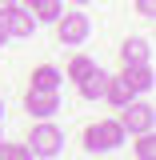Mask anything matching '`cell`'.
Returning <instances> with one entry per match:
<instances>
[{
  "mask_svg": "<svg viewBox=\"0 0 156 160\" xmlns=\"http://www.w3.org/2000/svg\"><path fill=\"white\" fill-rule=\"evenodd\" d=\"M80 140H84V152H116L120 144L128 140V132L120 128L116 116H108V120H92Z\"/></svg>",
  "mask_w": 156,
  "mask_h": 160,
  "instance_id": "obj_1",
  "label": "cell"
},
{
  "mask_svg": "<svg viewBox=\"0 0 156 160\" xmlns=\"http://www.w3.org/2000/svg\"><path fill=\"white\" fill-rule=\"evenodd\" d=\"M100 64L88 52H76V56H68V72H64V80H72V84H80V80L88 76V72H96Z\"/></svg>",
  "mask_w": 156,
  "mask_h": 160,
  "instance_id": "obj_11",
  "label": "cell"
},
{
  "mask_svg": "<svg viewBox=\"0 0 156 160\" xmlns=\"http://www.w3.org/2000/svg\"><path fill=\"white\" fill-rule=\"evenodd\" d=\"M28 12L36 16V24H52V20L64 12V0H32V4H28Z\"/></svg>",
  "mask_w": 156,
  "mask_h": 160,
  "instance_id": "obj_12",
  "label": "cell"
},
{
  "mask_svg": "<svg viewBox=\"0 0 156 160\" xmlns=\"http://www.w3.org/2000/svg\"><path fill=\"white\" fill-rule=\"evenodd\" d=\"M60 84H64V72H60L56 64H36L32 68V88H52V92H60Z\"/></svg>",
  "mask_w": 156,
  "mask_h": 160,
  "instance_id": "obj_10",
  "label": "cell"
},
{
  "mask_svg": "<svg viewBox=\"0 0 156 160\" xmlns=\"http://www.w3.org/2000/svg\"><path fill=\"white\" fill-rule=\"evenodd\" d=\"M24 112H32V120H48L52 112H60V92L52 88H32L24 92Z\"/></svg>",
  "mask_w": 156,
  "mask_h": 160,
  "instance_id": "obj_5",
  "label": "cell"
},
{
  "mask_svg": "<svg viewBox=\"0 0 156 160\" xmlns=\"http://www.w3.org/2000/svg\"><path fill=\"white\" fill-rule=\"evenodd\" d=\"M12 4H16V0H0V16H4V12H8Z\"/></svg>",
  "mask_w": 156,
  "mask_h": 160,
  "instance_id": "obj_18",
  "label": "cell"
},
{
  "mask_svg": "<svg viewBox=\"0 0 156 160\" xmlns=\"http://www.w3.org/2000/svg\"><path fill=\"white\" fill-rule=\"evenodd\" d=\"M104 88H108V72L104 68H96V72H88V76L76 84L80 100H104Z\"/></svg>",
  "mask_w": 156,
  "mask_h": 160,
  "instance_id": "obj_9",
  "label": "cell"
},
{
  "mask_svg": "<svg viewBox=\"0 0 156 160\" xmlns=\"http://www.w3.org/2000/svg\"><path fill=\"white\" fill-rule=\"evenodd\" d=\"M52 24H56V40L68 44V48H76V44H84V40L92 36V20L84 16V12H60Z\"/></svg>",
  "mask_w": 156,
  "mask_h": 160,
  "instance_id": "obj_3",
  "label": "cell"
},
{
  "mask_svg": "<svg viewBox=\"0 0 156 160\" xmlns=\"http://www.w3.org/2000/svg\"><path fill=\"white\" fill-rule=\"evenodd\" d=\"M4 40H8V28H4V16H0V48H4Z\"/></svg>",
  "mask_w": 156,
  "mask_h": 160,
  "instance_id": "obj_17",
  "label": "cell"
},
{
  "mask_svg": "<svg viewBox=\"0 0 156 160\" xmlns=\"http://www.w3.org/2000/svg\"><path fill=\"white\" fill-rule=\"evenodd\" d=\"M104 100L112 104V108H124L128 100H132V92H128V84L120 76H108V88H104Z\"/></svg>",
  "mask_w": 156,
  "mask_h": 160,
  "instance_id": "obj_13",
  "label": "cell"
},
{
  "mask_svg": "<svg viewBox=\"0 0 156 160\" xmlns=\"http://www.w3.org/2000/svg\"><path fill=\"white\" fill-rule=\"evenodd\" d=\"M120 80L128 84V92H148L152 88V64H124L120 68Z\"/></svg>",
  "mask_w": 156,
  "mask_h": 160,
  "instance_id": "obj_7",
  "label": "cell"
},
{
  "mask_svg": "<svg viewBox=\"0 0 156 160\" xmlns=\"http://www.w3.org/2000/svg\"><path fill=\"white\" fill-rule=\"evenodd\" d=\"M20 4H24V8H28V4H32V0H20Z\"/></svg>",
  "mask_w": 156,
  "mask_h": 160,
  "instance_id": "obj_21",
  "label": "cell"
},
{
  "mask_svg": "<svg viewBox=\"0 0 156 160\" xmlns=\"http://www.w3.org/2000/svg\"><path fill=\"white\" fill-rule=\"evenodd\" d=\"M0 160H8V144L4 140H0Z\"/></svg>",
  "mask_w": 156,
  "mask_h": 160,
  "instance_id": "obj_19",
  "label": "cell"
},
{
  "mask_svg": "<svg viewBox=\"0 0 156 160\" xmlns=\"http://www.w3.org/2000/svg\"><path fill=\"white\" fill-rule=\"evenodd\" d=\"M4 28H8V36H20V40H24V36H32V32H36V16H32V12L16 0V4L4 12Z\"/></svg>",
  "mask_w": 156,
  "mask_h": 160,
  "instance_id": "obj_6",
  "label": "cell"
},
{
  "mask_svg": "<svg viewBox=\"0 0 156 160\" xmlns=\"http://www.w3.org/2000/svg\"><path fill=\"white\" fill-rule=\"evenodd\" d=\"M24 144H28L32 160H52V156H60V148H64V132H60L52 120H32Z\"/></svg>",
  "mask_w": 156,
  "mask_h": 160,
  "instance_id": "obj_2",
  "label": "cell"
},
{
  "mask_svg": "<svg viewBox=\"0 0 156 160\" xmlns=\"http://www.w3.org/2000/svg\"><path fill=\"white\" fill-rule=\"evenodd\" d=\"M120 128L124 132H132V136H140V132H152V104H144V100H128L124 108H120Z\"/></svg>",
  "mask_w": 156,
  "mask_h": 160,
  "instance_id": "obj_4",
  "label": "cell"
},
{
  "mask_svg": "<svg viewBox=\"0 0 156 160\" xmlns=\"http://www.w3.org/2000/svg\"><path fill=\"white\" fill-rule=\"evenodd\" d=\"M148 52H152L148 36H128L120 44V64H148Z\"/></svg>",
  "mask_w": 156,
  "mask_h": 160,
  "instance_id": "obj_8",
  "label": "cell"
},
{
  "mask_svg": "<svg viewBox=\"0 0 156 160\" xmlns=\"http://www.w3.org/2000/svg\"><path fill=\"white\" fill-rule=\"evenodd\" d=\"M8 160H32L28 144H8Z\"/></svg>",
  "mask_w": 156,
  "mask_h": 160,
  "instance_id": "obj_15",
  "label": "cell"
},
{
  "mask_svg": "<svg viewBox=\"0 0 156 160\" xmlns=\"http://www.w3.org/2000/svg\"><path fill=\"white\" fill-rule=\"evenodd\" d=\"M72 4H88V0H72Z\"/></svg>",
  "mask_w": 156,
  "mask_h": 160,
  "instance_id": "obj_22",
  "label": "cell"
},
{
  "mask_svg": "<svg viewBox=\"0 0 156 160\" xmlns=\"http://www.w3.org/2000/svg\"><path fill=\"white\" fill-rule=\"evenodd\" d=\"M132 152H136V160H156V140H152V132H140L136 144H132Z\"/></svg>",
  "mask_w": 156,
  "mask_h": 160,
  "instance_id": "obj_14",
  "label": "cell"
},
{
  "mask_svg": "<svg viewBox=\"0 0 156 160\" xmlns=\"http://www.w3.org/2000/svg\"><path fill=\"white\" fill-rule=\"evenodd\" d=\"M0 116H4V100H0Z\"/></svg>",
  "mask_w": 156,
  "mask_h": 160,
  "instance_id": "obj_20",
  "label": "cell"
},
{
  "mask_svg": "<svg viewBox=\"0 0 156 160\" xmlns=\"http://www.w3.org/2000/svg\"><path fill=\"white\" fill-rule=\"evenodd\" d=\"M152 12H156V0H136V16L152 20Z\"/></svg>",
  "mask_w": 156,
  "mask_h": 160,
  "instance_id": "obj_16",
  "label": "cell"
}]
</instances>
